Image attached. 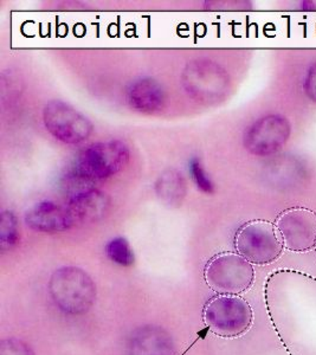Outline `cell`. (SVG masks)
Here are the masks:
<instances>
[{
  "mask_svg": "<svg viewBox=\"0 0 316 355\" xmlns=\"http://www.w3.org/2000/svg\"><path fill=\"white\" fill-rule=\"evenodd\" d=\"M0 355H35L26 343L18 339L3 340L0 343Z\"/></svg>",
  "mask_w": 316,
  "mask_h": 355,
  "instance_id": "obj_18",
  "label": "cell"
},
{
  "mask_svg": "<svg viewBox=\"0 0 316 355\" xmlns=\"http://www.w3.org/2000/svg\"><path fill=\"white\" fill-rule=\"evenodd\" d=\"M284 249L307 252L316 248V214L304 207H292L279 216L275 223Z\"/></svg>",
  "mask_w": 316,
  "mask_h": 355,
  "instance_id": "obj_9",
  "label": "cell"
},
{
  "mask_svg": "<svg viewBox=\"0 0 316 355\" xmlns=\"http://www.w3.org/2000/svg\"><path fill=\"white\" fill-rule=\"evenodd\" d=\"M105 252L112 262L119 266H130L135 261L133 249L128 241L123 237L110 239L105 244Z\"/></svg>",
  "mask_w": 316,
  "mask_h": 355,
  "instance_id": "obj_16",
  "label": "cell"
},
{
  "mask_svg": "<svg viewBox=\"0 0 316 355\" xmlns=\"http://www.w3.org/2000/svg\"><path fill=\"white\" fill-rule=\"evenodd\" d=\"M236 250L252 266H267L280 259L284 245L275 224L252 220L236 234Z\"/></svg>",
  "mask_w": 316,
  "mask_h": 355,
  "instance_id": "obj_3",
  "label": "cell"
},
{
  "mask_svg": "<svg viewBox=\"0 0 316 355\" xmlns=\"http://www.w3.org/2000/svg\"><path fill=\"white\" fill-rule=\"evenodd\" d=\"M304 90L313 101L316 102V63L309 69L306 81H304Z\"/></svg>",
  "mask_w": 316,
  "mask_h": 355,
  "instance_id": "obj_19",
  "label": "cell"
},
{
  "mask_svg": "<svg viewBox=\"0 0 316 355\" xmlns=\"http://www.w3.org/2000/svg\"><path fill=\"white\" fill-rule=\"evenodd\" d=\"M50 296L58 309L70 315H82L93 307L96 286L89 275L76 266H65L53 272Z\"/></svg>",
  "mask_w": 316,
  "mask_h": 355,
  "instance_id": "obj_2",
  "label": "cell"
},
{
  "mask_svg": "<svg viewBox=\"0 0 316 355\" xmlns=\"http://www.w3.org/2000/svg\"><path fill=\"white\" fill-rule=\"evenodd\" d=\"M43 123L51 137L65 145H80L94 132L88 117L61 100H51L44 105Z\"/></svg>",
  "mask_w": 316,
  "mask_h": 355,
  "instance_id": "obj_6",
  "label": "cell"
},
{
  "mask_svg": "<svg viewBox=\"0 0 316 355\" xmlns=\"http://www.w3.org/2000/svg\"><path fill=\"white\" fill-rule=\"evenodd\" d=\"M182 85L191 96L200 101H211L225 93L227 76L215 62L195 60L184 68Z\"/></svg>",
  "mask_w": 316,
  "mask_h": 355,
  "instance_id": "obj_7",
  "label": "cell"
},
{
  "mask_svg": "<svg viewBox=\"0 0 316 355\" xmlns=\"http://www.w3.org/2000/svg\"><path fill=\"white\" fill-rule=\"evenodd\" d=\"M157 197L167 205H180L187 193V182L183 173L168 168L159 175L155 184Z\"/></svg>",
  "mask_w": 316,
  "mask_h": 355,
  "instance_id": "obj_14",
  "label": "cell"
},
{
  "mask_svg": "<svg viewBox=\"0 0 316 355\" xmlns=\"http://www.w3.org/2000/svg\"><path fill=\"white\" fill-rule=\"evenodd\" d=\"M315 251H316V248H315Z\"/></svg>",
  "mask_w": 316,
  "mask_h": 355,
  "instance_id": "obj_20",
  "label": "cell"
},
{
  "mask_svg": "<svg viewBox=\"0 0 316 355\" xmlns=\"http://www.w3.org/2000/svg\"><path fill=\"white\" fill-rule=\"evenodd\" d=\"M204 277L219 295H239L252 288L255 269L238 252H222L207 263Z\"/></svg>",
  "mask_w": 316,
  "mask_h": 355,
  "instance_id": "obj_5",
  "label": "cell"
},
{
  "mask_svg": "<svg viewBox=\"0 0 316 355\" xmlns=\"http://www.w3.org/2000/svg\"><path fill=\"white\" fill-rule=\"evenodd\" d=\"M188 172L192 182L195 184V187L203 193L211 194L215 191L213 182L209 177L207 170L204 168L202 160L198 157H192L188 162Z\"/></svg>",
  "mask_w": 316,
  "mask_h": 355,
  "instance_id": "obj_17",
  "label": "cell"
},
{
  "mask_svg": "<svg viewBox=\"0 0 316 355\" xmlns=\"http://www.w3.org/2000/svg\"><path fill=\"white\" fill-rule=\"evenodd\" d=\"M24 222L31 230L44 234L64 232L78 224L67 204L53 200H42L31 206L25 212Z\"/></svg>",
  "mask_w": 316,
  "mask_h": 355,
  "instance_id": "obj_10",
  "label": "cell"
},
{
  "mask_svg": "<svg viewBox=\"0 0 316 355\" xmlns=\"http://www.w3.org/2000/svg\"><path fill=\"white\" fill-rule=\"evenodd\" d=\"M203 318L207 328L216 335L237 338L252 327L254 311L238 295H218L207 303Z\"/></svg>",
  "mask_w": 316,
  "mask_h": 355,
  "instance_id": "obj_4",
  "label": "cell"
},
{
  "mask_svg": "<svg viewBox=\"0 0 316 355\" xmlns=\"http://www.w3.org/2000/svg\"><path fill=\"white\" fill-rule=\"evenodd\" d=\"M127 353L128 355H175V343L162 328L145 326L130 335Z\"/></svg>",
  "mask_w": 316,
  "mask_h": 355,
  "instance_id": "obj_13",
  "label": "cell"
},
{
  "mask_svg": "<svg viewBox=\"0 0 316 355\" xmlns=\"http://www.w3.org/2000/svg\"><path fill=\"white\" fill-rule=\"evenodd\" d=\"M128 146L121 140L94 142L78 152L70 167V179L91 185L120 173L130 162Z\"/></svg>",
  "mask_w": 316,
  "mask_h": 355,
  "instance_id": "obj_1",
  "label": "cell"
},
{
  "mask_svg": "<svg viewBox=\"0 0 316 355\" xmlns=\"http://www.w3.org/2000/svg\"><path fill=\"white\" fill-rule=\"evenodd\" d=\"M290 123L280 115L261 117L247 127L243 137L245 150L256 157H267L283 148L290 137Z\"/></svg>",
  "mask_w": 316,
  "mask_h": 355,
  "instance_id": "obj_8",
  "label": "cell"
},
{
  "mask_svg": "<svg viewBox=\"0 0 316 355\" xmlns=\"http://www.w3.org/2000/svg\"><path fill=\"white\" fill-rule=\"evenodd\" d=\"M127 105L139 113H155L166 103L167 94L160 82L152 77H140L127 85Z\"/></svg>",
  "mask_w": 316,
  "mask_h": 355,
  "instance_id": "obj_12",
  "label": "cell"
},
{
  "mask_svg": "<svg viewBox=\"0 0 316 355\" xmlns=\"http://www.w3.org/2000/svg\"><path fill=\"white\" fill-rule=\"evenodd\" d=\"M67 206L76 223L96 222L109 210L110 199L91 185H80L69 194Z\"/></svg>",
  "mask_w": 316,
  "mask_h": 355,
  "instance_id": "obj_11",
  "label": "cell"
},
{
  "mask_svg": "<svg viewBox=\"0 0 316 355\" xmlns=\"http://www.w3.org/2000/svg\"><path fill=\"white\" fill-rule=\"evenodd\" d=\"M19 241V227L12 211H3L0 219V248L3 252L12 250Z\"/></svg>",
  "mask_w": 316,
  "mask_h": 355,
  "instance_id": "obj_15",
  "label": "cell"
}]
</instances>
